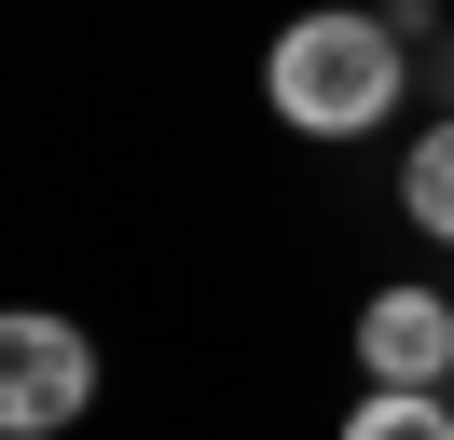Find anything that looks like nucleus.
<instances>
[{"label":"nucleus","instance_id":"nucleus-2","mask_svg":"<svg viewBox=\"0 0 454 440\" xmlns=\"http://www.w3.org/2000/svg\"><path fill=\"white\" fill-rule=\"evenodd\" d=\"M97 412V344L69 317H0V440H56V427H83Z\"/></svg>","mask_w":454,"mask_h":440},{"label":"nucleus","instance_id":"nucleus-4","mask_svg":"<svg viewBox=\"0 0 454 440\" xmlns=\"http://www.w3.org/2000/svg\"><path fill=\"white\" fill-rule=\"evenodd\" d=\"M399 207H413V220H427V234H441V248H454V110H441V124H427V138H413V165H399Z\"/></svg>","mask_w":454,"mask_h":440},{"label":"nucleus","instance_id":"nucleus-3","mask_svg":"<svg viewBox=\"0 0 454 440\" xmlns=\"http://www.w3.org/2000/svg\"><path fill=\"white\" fill-rule=\"evenodd\" d=\"M358 372L441 399V372H454V302H441V289H372V302H358Z\"/></svg>","mask_w":454,"mask_h":440},{"label":"nucleus","instance_id":"nucleus-1","mask_svg":"<svg viewBox=\"0 0 454 440\" xmlns=\"http://www.w3.org/2000/svg\"><path fill=\"white\" fill-rule=\"evenodd\" d=\"M399 82H413V55H399L386 0H317V14H289L276 55H262V97H276L289 138H372L399 110Z\"/></svg>","mask_w":454,"mask_h":440},{"label":"nucleus","instance_id":"nucleus-5","mask_svg":"<svg viewBox=\"0 0 454 440\" xmlns=\"http://www.w3.org/2000/svg\"><path fill=\"white\" fill-rule=\"evenodd\" d=\"M344 440H454V412H441V399H413V385H372V399L344 412Z\"/></svg>","mask_w":454,"mask_h":440}]
</instances>
